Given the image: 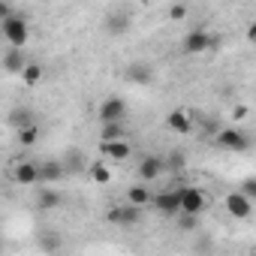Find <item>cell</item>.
Instances as JSON below:
<instances>
[{
  "mask_svg": "<svg viewBox=\"0 0 256 256\" xmlns=\"http://www.w3.org/2000/svg\"><path fill=\"white\" fill-rule=\"evenodd\" d=\"M235 118H238V120L247 118V106H238V108H235Z\"/></svg>",
  "mask_w": 256,
  "mask_h": 256,
  "instance_id": "obj_28",
  "label": "cell"
},
{
  "mask_svg": "<svg viewBox=\"0 0 256 256\" xmlns=\"http://www.w3.org/2000/svg\"><path fill=\"white\" fill-rule=\"evenodd\" d=\"M226 208H229V214H232L235 220H247V217L253 214V199H247L241 190H232V193L226 196Z\"/></svg>",
  "mask_w": 256,
  "mask_h": 256,
  "instance_id": "obj_8",
  "label": "cell"
},
{
  "mask_svg": "<svg viewBox=\"0 0 256 256\" xmlns=\"http://www.w3.org/2000/svg\"><path fill=\"white\" fill-rule=\"evenodd\" d=\"M184 163H187V160H184V154H172V157H169V163H166V169H169V166H172V169H181Z\"/></svg>",
  "mask_w": 256,
  "mask_h": 256,
  "instance_id": "obj_26",
  "label": "cell"
},
{
  "mask_svg": "<svg viewBox=\"0 0 256 256\" xmlns=\"http://www.w3.org/2000/svg\"><path fill=\"white\" fill-rule=\"evenodd\" d=\"M214 46V36L205 30V28H196V30H190L184 40H181V52L184 54H202V52H208Z\"/></svg>",
  "mask_w": 256,
  "mask_h": 256,
  "instance_id": "obj_4",
  "label": "cell"
},
{
  "mask_svg": "<svg viewBox=\"0 0 256 256\" xmlns=\"http://www.w3.org/2000/svg\"><path fill=\"white\" fill-rule=\"evenodd\" d=\"M124 114H126L124 96H106V100L100 102V108H96L100 124H106V120H124Z\"/></svg>",
  "mask_w": 256,
  "mask_h": 256,
  "instance_id": "obj_7",
  "label": "cell"
},
{
  "mask_svg": "<svg viewBox=\"0 0 256 256\" xmlns=\"http://www.w3.org/2000/svg\"><path fill=\"white\" fill-rule=\"evenodd\" d=\"M64 205V196L52 187V184H42L40 187V196H36V208L40 211H54V208H60Z\"/></svg>",
  "mask_w": 256,
  "mask_h": 256,
  "instance_id": "obj_14",
  "label": "cell"
},
{
  "mask_svg": "<svg viewBox=\"0 0 256 256\" xmlns=\"http://www.w3.org/2000/svg\"><path fill=\"white\" fill-rule=\"evenodd\" d=\"M102 30L112 34V36H124L126 30H130V16L126 12H108L106 22H102Z\"/></svg>",
  "mask_w": 256,
  "mask_h": 256,
  "instance_id": "obj_15",
  "label": "cell"
},
{
  "mask_svg": "<svg viewBox=\"0 0 256 256\" xmlns=\"http://www.w3.org/2000/svg\"><path fill=\"white\" fill-rule=\"evenodd\" d=\"M100 139H102V142L124 139V124H120V120H106V124H102V130H100Z\"/></svg>",
  "mask_w": 256,
  "mask_h": 256,
  "instance_id": "obj_21",
  "label": "cell"
},
{
  "mask_svg": "<svg viewBox=\"0 0 256 256\" xmlns=\"http://www.w3.org/2000/svg\"><path fill=\"white\" fill-rule=\"evenodd\" d=\"M214 142L223 148V151H232V154H241L250 148V136L244 130H238V126H223V130L214 133Z\"/></svg>",
  "mask_w": 256,
  "mask_h": 256,
  "instance_id": "obj_2",
  "label": "cell"
},
{
  "mask_svg": "<svg viewBox=\"0 0 256 256\" xmlns=\"http://www.w3.org/2000/svg\"><path fill=\"white\" fill-rule=\"evenodd\" d=\"M166 126H169L172 133H178V136H187V133L193 130V114L184 112V108H172V112L166 114Z\"/></svg>",
  "mask_w": 256,
  "mask_h": 256,
  "instance_id": "obj_10",
  "label": "cell"
},
{
  "mask_svg": "<svg viewBox=\"0 0 256 256\" xmlns=\"http://www.w3.org/2000/svg\"><path fill=\"white\" fill-rule=\"evenodd\" d=\"M151 199H154L157 211H160V214H166V217H175V214L181 211L178 190H163V193H157V196H151Z\"/></svg>",
  "mask_w": 256,
  "mask_h": 256,
  "instance_id": "obj_12",
  "label": "cell"
},
{
  "mask_svg": "<svg viewBox=\"0 0 256 256\" xmlns=\"http://www.w3.org/2000/svg\"><path fill=\"white\" fill-rule=\"evenodd\" d=\"M169 18H172V22H184V18H187V6H184V4H175V6L169 10Z\"/></svg>",
  "mask_w": 256,
  "mask_h": 256,
  "instance_id": "obj_25",
  "label": "cell"
},
{
  "mask_svg": "<svg viewBox=\"0 0 256 256\" xmlns=\"http://www.w3.org/2000/svg\"><path fill=\"white\" fill-rule=\"evenodd\" d=\"M90 178H94L96 184H108V181H112V169L100 160V163H94V166H90Z\"/></svg>",
  "mask_w": 256,
  "mask_h": 256,
  "instance_id": "obj_23",
  "label": "cell"
},
{
  "mask_svg": "<svg viewBox=\"0 0 256 256\" xmlns=\"http://www.w3.org/2000/svg\"><path fill=\"white\" fill-rule=\"evenodd\" d=\"M124 78H126V82H133L136 88H145V84L154 82V66H151L148 60H133V64H126Z\"/></svg>",
  "mask_w": 256,
  "mask_h": 256,
  "instance_id": "obj_6",
  "label": "cell"
},
{
  "mask_svg": "<svg viewBox=\"0 0 256 256\" xmlns=\"http://www.w3.org/2000/svg\"><path fill=\"white\" fill-rule=\"evenodd\" d=\"M36 172H40L36 184H58L66 175V166L60 160H42V163H36Z\"/></svg>",
  "mask_w": 256,
  "mask_h": 256,
  "instance_id": "obj_9",
  "label": "cell"
},
{
  "mask_svg": "<svg viewBox=\"0 0 256 256\" xmlns=\"http://www.w3.org/2000/svg\"><path fill=\"white\" fill-rule=\"evenodd\" d=\"M10 12H12V4H10V0H0V22H4Z\"/></svg>",
  "mask_w": 256,
  "mask_h": 256,
  "instance_id": "obj_27",
  "label": "cell"
},
{
  "mask_svg": "<svg viewBox=\"0 0 256 256\" xmlns=\"http://www.w3.org/2000/svg\"><path fill=\"white\" fill-rule=\"evenodd\" d=\"M163 172H166V160H163V157L148 154V157L139 160V178H142V181H157Z\"/></svg>",
  "mask_w": 256,
  "mask_h": 256,
  "instance_id": "obj_11",
  "label": "cell"
},
{
  "mask_svg": "<svg viewBox=\"0 0 256 256\" xmlns=\"http://www.w3.org/2000/svg\"><path fill=\"white\" fill-rule=\"evenodd\" d=\"M126 202H133V205H148L151 202V193H148V187L145 184H136V187H130V190H126Z\"/></svg>",
  "mask_w": 256,
  "mask_h": 256,
  "instance_id": "obj_22",
  "label": "cell"
},
{
  "mask_svg": "<svg viewBox=\"0 0 256 256\" xmlns=\"http://www.w3.org/2000/svg\"><path fill=\"white\" fill-rule=\"evenodd\" d=\"M12 178H16V184H22V187H34V184L40 181L36 163H34V160H22V163H16V169H12Z\"/></svg>",
  "mask_w": 256,
  "mask_h": 256,
  "instance_id": "obj_13",
  "label": "cell"
},
{
  "mask_svg": "<svg viewBox=\"0 0 256 256\" xmlns=\"http://www.w3.org/2000/svg\"><path fill=\"white\" fill-rule=\"evenodd\" d=\"M10 126H12V130H22V126H28V124H34L36 118H34V112L30 108H24V106H18V108H12L10 112Z\"/></svg>",
  "mask_w": 256,
  "mask_h": 256,
  "instance_id": "obj_20",
  "label": "cell"
},
{
  "mask_svg": "<svg viewBox=\"0 0 256 256\" xmlns=\"http://www.w3.org/2000/svg\"><path fill=\"white\" fill-rule=\"evenodd\" d=\"M133 154V148L126 145L124 139H112V142H102V157L106 160H114V163H120V160H126Z\"/></svg>",
  "mask_w": 256,
  "mask_h": 256,
  "instance_id": "obj_17",
  "label": "cell"
},
{
  "mask_svg": "<svg viewBox=\"0 0 256 256\" xmlns=\"http://www.w3.org/2000/svg\"><path fill=\"white\" fill-rule=\"evenodd\" d=\"M16 136H18V145H22V148H34V145L40 142V136H42V130H40V124L34 120V124H28V126H22V130H16Z\"/></svg>",
  "mask_w": 256,
  "mask_h": 256,
  "instance_id": "obj_19",
  "label": "cell"
},
{
  "mask_svg": "<svg viewBox=\"0 0 256 256\" xmlns=\"http://www.w3.org/2000/svg\"><path fill=\"white\" fill-rule=\"evenodd\" d=\"M241 193L256 202V181H253V178H244V181H241Z\"/></svg>",
  "mask_w": 256,
  "mask_h": 256,
  "instance_id": "obj_24",
  "label": "cell"
},
{
  "mask_svg": "<svg viewBox=\"0 0 256 256\" xmlns=\"http://www.w3.org/2000/svg\"><path fill=\"white\" fill-rule=\"evenodd\" d=\"M22 82L28 84V88H36L40 82H42V76H46V70H42V64H36V60H28L24 66H22Z\"/></svg>",
  "mask_w": 256,
  "mask_h": 256,
  "instance_id": "obj_18",
  "label": "cell"
},
{
  "mask_svg": "<svg viewBox=\"0 0 256 256\" xmlns=\"http://www.w3.org/2000/svg\"><path fill=\"white\" fill-rule=\"evenodd\" d=\"M0 64H4V72H10V76H18V72H22V66L28 64V58H24V52H22V48L10 46V48H6V54L0 58Z\"/></svg>",
  "mask_w": 256,
  "mask_h": 256,
  "instance_id": "obj_16",
  "label": "cell"
},
{
  "mask_svg": "<svg viewBox=\"0 0 256 256\" xmlns=\"http://www.w3.org/2000/svg\"><path fill=\"white\" fill-rule=\"evenodd\" d=\"M106 220L114 223V226H136V223L142 220V205L126 202V205H120V208H112V211L106 214Z\"/></svg>",
  "mask_w": 256,
  "mask_h": 256,
  "instance_id": "obj_5",
  "label": "cell"
},
{
  "mask_svg": "<svg viewBox=\"0 0 256 256\" xmlns=\"http://www.w3.org/2000/svg\"><path fill=\"white\" fill-rule=\"evenodd\" d=\"M178 199H181V211L184 214H202L208 208V196L199 187H178Z\"/></svg>",
  "mask_w": 256,
  "mask_h": 256,
  "instance_id": "obj_3",
  "label": "cell"
},
{
  "mask_svg": "<svg viewBox=\"0 0 256 256\" xmlns=\"http://www.w3.org/2000/svg\"><path fill=\"white\" fill-rule=\"evenodd\" d=\"M0 34H4V40H6L10 46L24 48L28 40H30V24H28L24 12H16V10H12L4 22H0Z\"/></svg>",
  "mask_w": 256,
  "mask_h": 256,
  "instance_id": "obj_1",
  "label": "cell"
}]
</instances>
